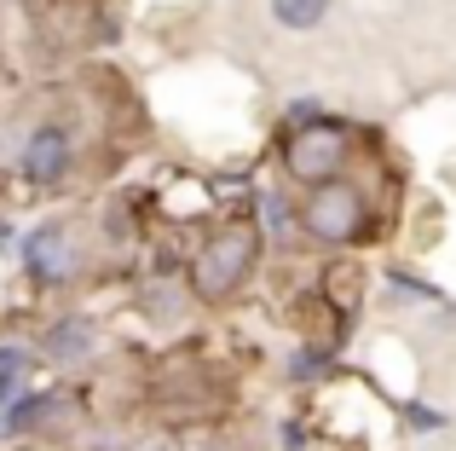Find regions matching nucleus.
I'll use <instances>...</instances> for the list:
<instances>
[{
	"instance_id": "nucleus-5",
	"label": "nucleus",
	"mask_w": 456,
	"mask_h": 451,
	"mask_svg": "<svg viewBox=\"0 0 456 451\" xmlns=\"http://www.w3.org/2000/svg\"><path fill=\"white\" fill-rule=\"evenodd\" d=\"M23 272L35 283H46V290H58V283H69L81 272V249L69 243V232L58 220H46L23 237Z\"/></svg>"
},
{
	"instance_id": "nucleus-13",
	"label": "nucleus",
	"mask_w": 456,
	"mask_h": 451,
	"mask_svg": "<svg viewBox=\"0 0 456 451\" xmlns=\"http://www.w3.org/2000/svg\"><path fill=\"white\" fill-rule=\"evenodd\" d=\"M139 451H174V440H167V434H156V440H145Z\"/></svg>"
},
{
	"instance_id": "nucleus-9",
	"label": "nucleus",
	"mask_w": 456,
	"mask_h": 451,
	"mask_svg": "<svg viewBox=\"0 0 456 451\" xmlns=\"http://www.w3.org/2000/svg\"><path fill=\"white\" fill-rule=\"evenodd\" d=\"M260 226H266V237H272V243H289V237H295V226H301V220L289 215L283 192H260Z\"/></svg>"
},
{
	"instance_id": "nucleus-3",
	"label": "nucleus",
	"mask_w": 456,
	"mask_h": 451,
	"mask_svg": "<svg viewBox=\"0 0 456 451\" xmlns=\"http://www.w3.org/2000/svg\"><path fill=\"white\" fill-rule=\"evenodd\" d=\"M301 232L312 237V243H323V249H346V243H358L364 237V226H370V203H364V192L358 185H346V180H335V185H318V192H306L301 197Z\"/></svg>"
},
{
	"instance_id": "nucleus-8",
	"label": "nucleus",
	"mask_w": 456,
	"mask_h": 451,
	"mask_svg": "<svg viewBox=\"0 0 456 451\" xmlns=\"http://www.w3.org/2000/svg\"><path fill=\"white\" fill-rule=\"evenodd\" d=\"M272 18H278V29H318L323 18H330V0H272Z\"/></svg>"
},
{
	"instance_id": "nucleus-4",
	"label": "nucleus",
	"mask_w": 456,
	"mask_h": 451,
	"mask_svg": "<svg viewBox=\"0 0 456 451\" xmlns=\"http://www.w3.org/2000/svg\"><path fill=\"white\" fill-rule=\"evenodd\" d=\"M23 180L41 185V192H53V185L69 180V168H76V134H69L64 122H35L29 139H23V157H18Z\"/></svg>"
},
{
	"instance_id": "nucleus-12",
	"label": "nucleus",
	"mask_w": 456,
	"mask_h": 451,
	"mask_svg": "<svg viewBox=\"0 0 456 451\" xmlns=\"http://www.w3.org/2000/svg\"><path fill=\"white\" fill-rule=\"evenodd\" d=\"M318 371H323V353H312V348L295 353V382H306V376H318Z\"/></svg>"
},
{
	"instance_id": "nucleus-10",
	"label": "nucleus",
	"mask_w": 456,
	"mask_h": 451,
	"mask_svg": "<svg viewBox=\"0 0 456 451\" xmlns=\"http://www.w3.org/2000/svg\"><path fill=\"white\" fill-rule=\"evenodd\" d=\"M35 365V348H23V341H0V376H23Z\"/></svg>"
},
{
	"instance_id": "nucleus-1",
	"label": "nucleus",
	"mask_w": 456,
	"mask_h": 451,
	"mask_svg": "<svg viewBox=\"0 0 456 451\" xmlns=\"http://www.w3.org/2000/svg\"><path fill=\"white\" fill-rule=\"evenodd\" d=\"M255 255H260V232L248 220L220 226V232L191 255V272H185L191 295H197V301H232L248 283V272H255Z\"/></svg>"
},
{
	"instance_id": "nucleus-2",
	"label": "nucleus",
	"mask_w": 456,
	"mask_h": 451,
	"mask_svg": "<svg viewBox=\"0 0 456 451\" xmlns=\"http://www.w3.org/2000/svg\"><path fill=\"white\" fill-rule=\"evenodd\" d=\"M346 162H353V139H346V127L323 122V116L312 127H295V134L283 139V174H289L295 185H306V192L335 185L346 174Z\"/></svg>"
},
{
	"instance_id": "nucleus-14",
	"label": "nucleus",
	"mask_w": 456,
	"mask_h": 451,
	"mask_svg": "<svg viewBox=\"0 0 456 451\" xmlns=\"http://www.w3.org/2000/svg\"><path fill=\"white\" fill-rule=\"evenodd\" d=\"M0 249H6V226H0Z\"/></svg>"
},
{
	"instance_id": "nucleus-6",
	"label": "nucleus",
	"mask_w": 456,
	"mask_h": 451,
	"mask_svg": "<svg viewBox=\"0 0 456 451\" xmlns=\"http://www.w3.org/2000/svg\"><path fill=\"white\" fill-rule=\"evenodd\" d=\"M93 348H99V324H93V318H81V313H69V318H58V324H46L41 341H35V353H41L46 365H81Z\"/></svg>"
},
{
	"instance_id": "nucleus-11",
	"label": "nucleus",
	"mask_w": 456,
	"mask_h": 451,
	"mask_svg": "<svg viewBox=\"0 0 456 451\" xmlns=\"http://www.w3.org/2000/svg\"><path fill=\"white\" fill-rule=\"evenodd\" d=\"M404 422H411L416 434H434V429H439L445 417H439V411H428V406H404Z\"/></svg>"
},
{
	"instance_id": "nucleus-7",
	"label": "nucleus",
	"mask_w": 456,
	"mask_h": 451,
	"mask_svg": "<svg viewBox=\"0 0 456 451\" xmlns=\"http://www.w3.org/2000/svg\"><path fill=\"white\" fill-rule=\"evenodd\" d=\"M53 406H58V394H46V388H41V394H23V388H18V399H12L6 417H0V434H35Z\"/></svg>"
}]
</instances>
